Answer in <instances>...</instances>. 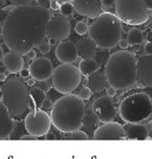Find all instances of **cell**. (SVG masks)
Returning <instances> with one entry per match:
<instances>
[{
    "instance_id": "cell-1",
    "label": "cell",
    "mask_w": 152,
    "mask_h": 159,
    "mask_svg": "<svg viewBox=\"0 0 152 159\" xmlns=\"http://www.w3.org/2000/svg\"><path fill=\"white\" fill-rule=\"evenodd\" d=\"M51 13L38 5L16 6L2 22V39L10 51L26 55L46 38Z\"/></svg>"
},
{
    "instance_id": "cell-2",
    "label": "cell",
    "mask_w": 152,
    "mask_h": 159,
    "mask_svg": "<svg viewBox=\"0 0 152 159\" xmlns=\"http://www.w3.org/2000/svg\"><path fill=\"white\" fill-rule=\"evenodd\" d=\"M86 116V104L78 96L65 95L58 98L51 109L53 125L63 133L80 129Z\"/></svg>"
},
{
    "instance_id": "cell-3",
    "label": "cell",
    "mask_w": 152,
    "mask_h": 159,
    "mask_svg": "<svg viewBox=\"0 0 152 159\" xmlns=\"http://www.w3.org/2000/svg\"><path fill=\"white\" fill-rule=\"evenodd\" d=\"M105 75L110 86L126 90L137 84V58L132 52L119 50L112 54L105 66Z\"/></svg>"
},
{
    "instance_id": "cell-4",
    "label": "cell",
    "mask_w": 152,
    "mask_h": 159,
    "mask_svg": "<svg viewBox=\"0 0 152 159\" xmlns=\"http://www.w3.org/2000/svg\"><path fill=\"white\" fill-rule=\"evenodd\" d=\"M123 32L122 23L119 18L112 13L103 12L94 18L89 26V38L103 49L116 48L121 40Z\"/></svg>"
},
{
    "instance_id": "cell-5",
    "label": "cell",
    "mask_w": 152,
    "mask_h": 159,
    "mask_svg": "<svg viewBox=\"0 0 152 159\" xmlns=\"http://www.w3.org/2000/svg\"><path fill=\"white\" fill-rule=\"evenodd\" d=\"M3 93V103L14 119H20L28 109L29 88L20 77H11L0 86Z\"/></svg>"
},
{
    "instance_id": "cell-6",
    "label": "cell",
    "mask_w": 152,
    "mask_h": 159,
    "mask_svg": "<svg viewBox=\"0 0 152 159\" xmlns=\"http://www.w3.org/2000/svg\"><path fill=\"white\" fill-rule=\"evenodd\" d=\"M119 116L126 124H144L152 120V97L141 92L124 98L119 104Z\"/></svg>"
},
{
    "instance_id": "cell-7",
    "label": "cell",
    "mask_w": 152,
    "mask_h": 159,
    "mask_svg": "<svg viewBox=\"0 0 152 159\" xmlns=\"http://www.w3.org/2000/svg\"><path fill=\"white\" fill-rule=\"evenodd\" d=\"M115 9L119 20L128 25H141L149 18L145 0H117Z\"/></svg>"
},
{
    "instance_id": "cell-8",
    "label": "cell",
    "mask_w": 152,
    "mask_h": 159,
    "mask_svg": "<svg viewBox=\"0 0 152 159\" xmlns=\"http://www.w3.org/2000/svg\"><path fill=\"white\" fill-rule=\"evenodd\" d=\"M81 75L78 68L72 64L63 63L53 70L51 76L53 87L63 95H69L79 86Z\"/></svg>"
},
{
    "instance_id": "cell-9",
    "label": "cell",
    "mask_w": 152,
    "mask_h": 159,
    "mask_svg": "<svg viewBox=\"0 0 152 159\" xmlns=\"http://www.w3.org/2000/svg\"><path fill=\"white\" fill-rule=\"evenodd\" d=\"M51 124L50 116L42 109L30 111L24 120L25 129L36 137L44 136L50 130Z\"/></svg>"
},
{
    "instance_id": "cell-10",
    "label": "cell",
    "mask_w": 152,
    "mask_h": 159,
    "mask_svg": "<svg viewBox=\"0 0 152 159\" xmlns=\"http://www.w3.org/2000/svg\"><path fill=\"white\" fill-rule=\"evenodd\" d=\"M71 26L68 16L61 13H53L49 18L46 29V38L54 39L57 42L65 41L70 34Z\"/></svg>"
},
{
    "instance_id": "cell-11",
    "label": "cell",
    "mask_w": 152,
    "mask_h": 159,
    "mask_svg": "<svg viewBox=\"0 0 152 159\" xmlns=\"http://www.w3.org/2000/svg\"><path fill=\"white\" fill-rule=\"evenodd\" d=\"M93 114L101 123L114 121L117 118L118 111L110 97H100L92 102Z\"/></svg>"
},
{
    "instance_id": "cell-12",
    "label": "cell",
    "mask_w": 152,
    "mask_h": 159,
    "mask_svg": "<svg viewBox=\"0 0 152 159\" xmlns=\"http://www.w3.org/2000/svg\"><path fill=\"white\" fill-rule=\"evenodd\" d=\"M94 140H126L125 129L118 123L109 121L96 128L93 134Z\"/></svg>"
},
{
    "instance_id": "cell-13",
    "label": "cell",
    "mask_w": 152,
    "mask_h": 159,
    "mask_svg": "<svg viewBox=\"0 0 152 159\" xmlns=\"http://www.w3.org/2000/svg\"><path fill=\"white\" fill-rule=\"evenodd\" d=\"M30 75L38 81H45L52 76L53 65L48 58L40 57L33 60L29 66Z\"/></svg>"
},
{
    "instance_id": "cell-14",
    "label": "cell",
    "mask_w": 152,
    "mask_h": 159,
    "mask_svg": "<svg viewBox=\"0 0 152 159\" xmlns=\"http://www.w3.org/2000/svg\"><path fill=\"white\" fill-rule=\"evenodd\" d=\"M74 10L81 16L96 18L103 13L100 0H73Z\"/></svg>"
},
{
    "instance_id": "cell-15",
    "label": "cell",
    "mask_w": 152,
    "mask_h": 159,
    "mask_svg": "<svg viewBox=\"0 0 152 159\" xmlns=\"http://www.w3.org/2000/svg\"><path fill=\"white\" fill-rule=\"evenodd\" d=\"M138 80L144 87H152V55L145 54L137 60Z\"/></svg>"
},
{
    "instance_id": "cell-16",
    "label": "cell",
    "mask_w": 152,
    "mask_h": 159,
    "mask_svg": "<svg viewBox=\"0 0 152 159\" xmlns=\"http://www.w3.org/2000/svg\"><path fill=\"white\" fill-rule=\"evenodd\" d=\"M55 54L60 62L66 64H72L79 57L76 44L70 41L60 42L56 48Z\"/></svg>"
},
{
    "instance_id": "cell-17",
    "label": "cell",
    "mask_w": 152,
    "mask_h": 159,
    "mask_svg": "<svg viewBox=\"0 0 152 159\" xmlns=\"http://www.w3.org/2000/svg\"><path fill=\"white\" fill-rule=\"evenodd\" d=\"M15 120L7 106L0 100V140H9L15 129Z\"/></svg>"
},
{
    "instance_id": "cell-18",
    "label": "cell",
    "mask_w": 152,
    "mask_h": 159,
    "mask_svg": "<svg viewBox=\"0 0 152 159\" xmlns=\"http://www.w3.org/2000/svg\"><path fill=\"white\" fill-rule=\"evenodd\" d=\"M2 63L6 70L10 73L20 72L24 67V59L22 55L14 51H10L4 54Z\"/></svg>"
},
{
    "instance_id": "cell-19",
    "label": "cell",
    "mask_w": 152,
    "mask_h": 159,
    "mask_svg": "<svg viewBox=\"0 0 152 159\" xmlns=\"http://www.w3.org/2000/svg\"><path fill=\"white\" fill-rule=\"evenodd\" d=\"M126 140H147L149 129L145 124H126L123 125Z\"/></svg>"
},
{
    "instance_id": "cell-20",
    "label": "cell",
    "mask_w": 152,
    "mask_h": 159,
    "mask_svg": "<svg viewBox=\"0 0 152 159\" xmlns=\"http://www.w3.org/2000/svg\"><path fill=\"white\" fill-rule=\"evenodd\" d=\"M78 51V56L82 59H90L93 58L96 53L97 45L91 38L81 39L76 44Z\"/></svg>"
},
{
    "instance_id": "cell-21",
    "label": "cell",
    "mask_w": 152,
    "mask_h": 159,
    "mask_svg": "<svg viewBox=\"0 0 152 159\" xmlns=\"http://www.w3.org/2000/svg\"><path fill=\"white\" fill-rule=\"evenodd\" d=\"M107 82L105 72L97 70L88 76L87 86L92 93H101L105 89Z\"/></svg>"
},
{
    "instance_id": "cell-22",
    "label": "cell",
    "mask_w": 152,
    "mask_h": 159,
    "mask_svg": "<svg viewBox=\"0 0 152 159\" xmlns=\"http://www.w3.org/2000/svg\"><path fill=\"white\" fill-rule=\"evenodd\" d=\"M46 98V93L41 87H33L29 91V100L28 109L37 110L41 109L43 100Z\"/></svg>"
},
{
    "instance_id": "cell-23",
    "label": "cell",
    "mask_w": 152,
    "mask_h": 159,
    "mask_svg": "<svg viewBox=\"0 0 152 159\" xmlns=\"http://www.w3.org/2000/svg\"><path fill=\"white\" fill-rule=\"evenodd\" d=\"M98 70H99V65L93 58L83 59L79 64V70L84 76L88 77L89 75L97 71Z\"/></svg>"
},
{
    "instance_id": "cell-24",
    "label": "cell",
    "mask_w": 152,
    "mask_h": 159,
    "mask_svg": "<svg viewBox=\"0 0 152 159\" xmlns=\"http://www.w3.org/2000/svg\"><path fill=\"white\" fill-rule=\"evenodd\" d=\"M126 40L129 43V44H131V45H139L144 43L145 34L141 30L138 29V28L133 27L128 31Z\"/></svg>"
},
{
    "instance_id": "cell-25",
    "label": "cell",
    "mask_w": 152,
    "mask_h": 159,
    "mask_svg": "<svg viewBox=\"0 0 152 159\" xmlns=\"http://www.w3.org/2000/svg\"><path fill=\"white\" fill-rule=\"evenodd\" d=\"M64 138L65 140H89V136L80 130H75L69 133H64Z\"/></svg>"
},
{
    "instance_id": "cell-26",
    "label": "cell",
    "mask_w": 152,
    "mask_h": 159,
    "mask_svg": "<svg viewBox=\"0 0 152 159\" xmlns=\"http://www.w3.org/2000/svg\"><path fill=\"white\" fill-rule=\"evenodd\" d=\"M74 6L73 4H71L70 2H66V3H63L60 6V13L65 16H69L74 13Z\"/></svg>"
},
{
    "instance_id": "cell-27",
    "label": "cell",
    "mask_w": 152,
    "mask_h": 159,
    "mask_svg": "<svg viewBox=\"0 0 152 159\" xmlns=\"http://www.w3.org/2000/svg\"><path fill=\"white\" fill-rule=\"evenodd\" d=\"M75 32L80 36H84L85 34H87L89 31V26L86 21H78L75 25L74 28Z\"/></svg>"
},
{
    "instance_id": "cell-28",
    "label": "cell",
    "mask_w": 152,
    "mask_h": 159,
    "mask_svg": "<svg viewBox=\"0 0 152 159\" xmlns=\"http://www.w3.org/2000/svg\"><path fill=\"white\" fill-rule=\"evenodd\" d=\"M92 92L91 91V89L87 86V87H83L81 89V91L79 92L78 97L82 99V100H88L91 98Z\"/></svg>"
},
{
    "instance_id": "cell-29",
    "label": "cell",
    "mask_w": 152,
    "mask_h": 159,
    "mask_svg": "<svg viewBox=\"0 0 152 159\" xmlns=\"http://www.w3.org/2000/svg\"><path fill=\"white\" fill-rule=\"evenodd\" d=\"M38 48H39V50H40V52L42 54H47L50 51V49H51V45L48 43V41L44 40L39 46H38Z\"/></svg>"
},
{
    "instance_id": "cell-30",
    "label": "cell",
    "mask_w": 152,
    "mask_h": 159,
    "mask_svg": "<svg viewBox=\"0 0 152 159\" xmlns=\"http://www.w3.org/2000/svg\"><path fill=\"white\" fill-rule=\"evenodd\" d=\"M52 107H53V102H52V100L49 98L46 97V98L42 102V105L41 109L43 110V111H48V110H51Z\"/></svg>"
},
{
    "instance_id": "cell-31",
    "label": "cell",
    "mask_w": 152,
    "mask_h": 159,
    "mask_svg": "<svg viewBox=\"0 0 152 159\" xmlns=\"http://www.w3.org/2000/svg\"><path fill=\"white\" fill-rule=\"evenodd\" d=\"M51 3L52 0H37V5L46 9V10L51 9Z\"/></svg>"
},
{
    "instance_id": "cell-32",
    "label": "cell",
    "mask_w": 152,
    "mask_h": 159,
    "mask_svg": "<svg viewBox=\"0 0 152 159\" xmlns=\"http://www.w3.org/2000/svg\"><path fill=\"white\" fill-rule=\"evenodd\" d=\"M11 3L16 7V6H25V5H30L33 0H10Z\"/></svg>"
},
{
    "instance_id": "cell-33",
    "label": "cell",
    "mask_w": 152,
    "mask_h": 159,
    "mask_svg": "<svg viewBox=\"0 0 152 159\" xmlns=\"http://www.w3.org/2000/svg\"><path fill=\"white\" fill-rule=\"evenodd\" d=\"M103 8H111L116 4L117 0H100Z\"/></svg>"
},
{
    "instance_id": "cell-34",
    "label": "cell",
    "mask_w": 152,
    "mask_h": 159,
    "mask_svg": "<svg viewBox=\"0 0 152 159\" xmlns=\"http://www.w3.org/2000/svg\"><path fill=\"white\" fill-rule=\"evenodd\" d=\"M116 95H117V89L112 87V86H110L107 89V96L110 97V98H113V97H115Z\"/></svg>"
},
{
    "instance_id": "cell-35",
    "label": "cell",
    "mask_w": 152,
    "mask_h": 159,
    "mask_svg": "<svg viewBox=\"0 0 152 159\" xmlns=\"http://www.w3.org/2000/svg\"><path fill=\"white\" fill-rule=\"evenodd\" d=\"M145 54L152 55V42H147L145 46Z\"/></svg>"
},
{
    "instance_id": "cell-36",
    "label": "cell",
    "mask_w": 152,
    "mask_h": 159,
    "mask_svg": "<svg viewBox=\"0 0 152 159\" xmlns=\"http://www.w3.org/2000/svg\"><path fill=\"white\" fill-rule=\"evenodd\" d=\"M118 45L121 49H126L129 48V43L127 42V40H120L119 43H118Z\"/></svg>"
},
{
    "instance_id": "cell-37",
    "label": "cell",
    "mask_w": 152,
    "mask_h": 159,
    "mask_svg": "<svg viewBox=\"0 0 152 159\" xmlns=\"http://www.w3.org/2000/svg\"><path fill=\"white\" fill-rule=\"evenodd\" d=\"M30 76V70L29 69H22L20 71V77L21 78H28Z\"/></svg>"
},
{
    "instance_id": "cell-38",
    "label": "cell",
    "mask_w": 152,
    "mask_h": 159,
    "mask_svg": "<svg viewBox=\"0 0 152 159\" xmlns=\"http://www.w3.org/2000/svg\"><path fill=\"white\" fill-rule=\"evenodd\" d=\"M26 56H27V58L29 60H34V59H36L37 53H36V51L34 49H31L30 51H28L26 53Z\"/></svg>"
},
{
    "instance_id": "cell-39",
    "label": "cell",
    "mask_w": 152,
    "mask_h": 159,
    "mask_svg": "<svg viewBox=\"0 0 152 159\" xmlns=\"http://www.w3.org/2000/svg\"><path fill=\"white\" fill-rule=\"evenodd\" d=\"M20 140H38V137L32 135V134H29V135H23L20 137Z\"/></svg>"
},
{
    "instance_id": "cell-40",
    "label": "cell",
    "mask_w": 152,
    "mask_h": 159,
    "mask_svg": "<svg viewBox=\"0 0 152 159\" xmlns=\"http://www.w3.org/2000/svg\"><path fill=\"white\" fill-rule=\"evenodd\" d=\"M45 139L46 140H56V135L54 134V133H51V132H47L45 135Z\"/></svg>"
},
{
    "instance_id": "cell-41",
    "label": "cell",
    "mask_w": 152,
    "mask_h": 159,
    "mask_svg": "<svg viewBox=\"0 0 152 159\" xmlns=\"http://www.w3.org/2000/svg\"><path fill=\"white\" fill-rule=\"evenodd\" d=\"M60 3L58 2V1H52V3H51V9L52 10H54V11H56V10H58V9H60Z\"/></svg>"
},
{
    "instance_id": "cell-42",
    "label": "cell",
    "mask_w": 152,
    "mask_h": 159,
    "mask_svg": "<svg viewBox=\"0 0 152 159\" xmlns=\"http://www.w3.org/2000/svg\"><path fill=\"white\" fill-rule=\"evenodd\" d=\"M36 81H37L36 79H34L33 77H31V78H29V79H28V80L26 81V83H27V85H28V86H32V87H33V86L35 85Z\"/></svg>"
},
{
    "instance_id": "cell-43",
    "label": "cell",
    "mask_w": 152,
    "mask_h": 159,
    "mask_svg": "<svg viewBox=\"0 0 152 159\" xmlns=\"http://www.w3.org/2000/svg\"><path fill=\"white\" fill-rule=\"evenodd\" d=\"M145 2L148 10H152V0H145Z\"/></svg>"
},
{
    "instance_id": "cell-44",
    "label": "cell",
    "mask_w": 152,
    "mask_h": 159,
    "mask_svg": "<svg viewBox=\"0 0 152 159\" xmlns=\"http://www.w3.org/2000/svg\"><path fill=\"white\" fill-rule=\"evenodd\" d=\"M45 93L47 92V91H48L49 90V88H50V86H49V84L48 83H44V84H42V86L41 87Z\"/></svg>"
},
{
    "instance_id": "cell-45",
    "label": "cell",
    "mask_w": 152,
    "mask_h": 159,
    "mask_svg": "<svg viewBox=\"0 0 152 159\" xmlns=\"http://www.w3.org/2000/svg\"><path fill=\"white\" fill-rule=\"evenodd\" d=\"M7 80V75L5 73H0V82H4Z\"/></svg>"
},
{
    "instance_id": "cell-46",
    "label": "cell",
    "mask_w": 152,
    "mask_h": 159,
    "mask_svg": "<svg viewBox=\"0 0 152 159\" xmlns=\"http://www.w3.org/2000/svg\"><path fill=\"white\" fill-rule=\"evenodd\" d=\"M147 140H152V126L149 128V131H148V138Z\"/></svg>"
},
{
    "instance_id": "cell-47",
    "label": "cell",
    "mask_w": 152,
    "mask_h": 159,
    "mask_svg": "<svg viewBox=\"0 0 152 159\" xmlns=\"http://www.w3.org/2000/svg\"><path fill=\"white\" fill-rule=\"evenodd\" d=\"M3 56H4V52H3V49H2V48L0 46V62L2 61V59H3Z\"/></svg>"
},
{
    "instance_id": "cell-48",
    "label": "cell",
    "mask_w": 152,
    "mask_h": 159,
    "mask_svg": "<svg viewBox=\"0 0 152 159\" xmlns=\"http://www.w3.org/2000/svg\"><path fill=\"white\" fill-rule=\"evenodd\" d=\"M60 4H63V3H66V2H71L73 0H57Z\"/></svg>"
},
{
    "instance_id": "cell-49",
    "label": "cell",
    "mask_w": 152,
    "mask_h": 159,
    "mask_svg": "<svg viewBox=\"0 0 152 159\" xmlns=\"http://www.w3.org/2000/svg\"><path fill=\"white\" fill-rule=\"evenodd\" d=\"M48 39V43H50V45H52V44H55L56 43H57V41H55L54 39H50V38H47Z\"/></svg>"
},
{
    "instance_id": "cell-50",
    "label": "cell",
    "mask_w": 152,
    "mask_h": 159,
    "mask_svg": "<svg viewBox=\"0 0 152 159\" xmlns=\"http://www.w3.org/2000/svg\"><path fill=\"white\" fill-rule=\"evenodd\" d=\"M5 6V0H0V9Z\"/></svg>"
},
{
    "instance_id": "cell-51",
    "label": "cell",
    "mask_w": 152,
    "mask_h": 159,
    "mask_svg": "<svg viewBox=\"0 0 152 159\" xmlns=\"http://www.w3.org/2000/svg\"><path fill=\"white\" fill-rule=\"evenodd\" d=\"M2 37V22L0 21V38Z\"/></svg>"
},
{
    "instance_id": "cell-52",
    "label": "cell",
    "mask_w": 152,
    "mask_h": 159,
    "mask_svg": "<svg viewBox=\"0 0 152 159\" xmlns=\"http://www.w3.org/2000/svg\"><path fill=\"white\" fill-rule=\"evenodd\" d=\"M2 98H3V93H2L1 88H0V100H2Z\"/></svg>"
}]
</instances>
